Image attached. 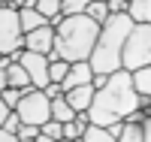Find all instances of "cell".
<instances>
[{
    "label": "cell",
    "instance_id": "obj_12",
    "mask_svg": "<svg viewBox=\"0 0 151 142\" xmlns=\"http://www.w3.org/2000/svg\"><path fill=\"white\" fill-rule=\"evenodd\" d=\"M127 73H130V82H133L136 94H151V63L136 67V70H127Z\"/></svg>",
    "mask_w": 151,
    "mask_h": 142
},
{
    "label": "cell",
    "instance_id": "obj_26",
    "mask_svg": "<svg viewBox=\"0 0 151 142\" xmlns=\"http://www.w3.org/2000/svg\"><path fill=\"white\" fill-rule=\"evenodd\" d=\"M106 9L109 12H124L127 9V0H106Z\"/></svg>",
    "mask_w": 151,
    "mask_h": 142
},
{
    "label": "cell",
    "instance_id": "obj_17",
    "mask_svg": "<svg viewBox=\"0 0 151 142\" xmlns=\"http://www.w3.org/2000/svg\"><path fill=\"white\" fill-rule=\"evenodd\" d=\"M82 139H85V142H115V139H112V133H109V127H103V124H91V121L85 124Z\"/></svg>",
    "mask_w": 151,
    "mask_h": 142
},
{
    "label": "cell",
    "instance_id": "obj_27",
    "mask_svg": "<svg viewBox=\"0 0 151 142\" xmlns=\"http://www.w3.org/2000/svg\"><path fill=\"white\" fill-rule=\"evenodd\" d=\"M0 142H15V133H9V130L0 127Z\"/></svg>",
    "mask_w": 151,
    "mask_h": 142
},
{
    "label": "cell",
    "instance_id": "obj_29",
    "mask_svg": "<svg viewBox=\"0 0 151 142\" xmlns=\"http://www.w3.org/2000/svg\"><path fill=\"white\" fill-rule=\"evenodd\" d=\"M6 6H12V9H18V6H24V0H6Z\"/></svg>",
    "mask_w": 151,
    "mask_h": 142
},
{
    "label": "cell",
    "instance_id": "obj_22",
    "mask_svg": "<svg viewBox=\"0 0 151 142\" xmlns=\"http://www.w3.org/2000/svg\"><path fill=\"white\" fill-rule=\"evenodd\" d=\"M21 94H24L21 88H9V85H6L3 91H0V100L6 103V109H15V103L21 100Z\"/></svg>",
    "mask_w": 151,
    "mask_h": 142
},
{
    "label": "cell",
    "instance_id": "obj_31",
    "mask_svg": "<svg viewBox=\"0 0 151 142\" xmlns=\"http://www.w3.org/2000/svg\"><path fill=\"white\" fill-rule=\"evenodd\" d=\"M0 3H6V0H0Z\"/></svg>",
    "mask_w": 151,
    "mask_h": 142
},
{
    "label": "cell",
    "instance_id": "obj_1",
    "mask_svg": "<svg viewBox=\"0 0 151 142\" xmlns=\"http://www.w3.org/2000/svg\"><path fill=\"white\" fill-rule=\"evenodd\" d=\"M133 109H139V94L133 91V82H130V73L127 70H115L106 76V82L94 88V97H91V106L85 109L88 121L91 124H115L124 121Z\"/></svg>",
    "mask_w": 151,
    "mask_h": 142
},
{
    "label": "cell",
    "instance_id": "obj_19",
    "mask_svg": "<svg viewBox=\"0 0 151 142\" xmlns=\"http://www.w3.org/2000/svg\"><path fill=\"white\" fill-rule=\"evenodd\" d=\"M82 12H85L88 18H94L97 24H100V21H103V18L109 15V9H106V0H91V3H88Z\"/></svg>",
    "mask_w": 151,
    "mask_h": 142
},
{
    "label": "cell",
    "instance_id": "obj_18",
    "mask_svg": "<svg viewBox=\"0 0 151 142\" xmlns=\"http://www.w3.org/2000/svg\"><path fill=\"white\" fill-rule=\"evenodd\" d=\"M73 106H70V103L64 100V94H60V97H52V118L55 121H60V124H64V121H73Z\"/></svg>",
    "mask_w": 151,
    "mask_h": 142
},
{
    "label": "cell",
    "instance_id": "obj_6",
    "mask_svg": "<svg viewBox=\"0 0 151 142\" xmlns=\"http://www.w3.org/2000/svg\"><path fill=\"white\" fill-rule=\"evenodd\" d=\"M24 33L18 27V9H12L6 3H0V55H9V51H18Z\"/></svg>",
    "mask_w": 151,
    "mask_h": 142
},
{
    "label": "cell",
    "instance_id": "obj_23",
    "mask_svg": "<svg viewBox=\"0 0 151 142\" xmlns=\"http://www.w3.org/2000/svg\"><path fill=\"white\" fill-rule=\"evenodd\" d=\"M15 139H21V142H27V139H40V127H36V124H18Z\"/></svg>",
    "mask_w": 151,
    "mask_h": 142
},
{
    "label": "cell",
    "instance_id": "obj_4",
    "mask_svg": "<svg viewBox=\"0 0 151 142\" xmlns=\"http://www.w3.org/2000/svg\"><path fill=\"white\" fill-rule=\"evenodd\" d=\"M151 63V21H139L133 24L127 40L121 48V67L124 70H136Z\"/></svg>",
    "mask_w": 151,
    "mask_h": 142
},
{
    "label": "cell",
    "instance_id": "obj_13",
    "mask_svg": "<svg viewBox=\"0 0 151 142\" xmlns=\"http://www.w3.org/2000/svg\"><path fill=\"white\" fill-rule=\"evenodd\" d=\"M33 9L40 12V15H42L48 24H52V27L60 21V15H64V12H60V0H36V3H33Z\"/></svg>",
    "mask_w": 151,
    "mask_h": 142
},
{
    "label": "cell",
    "instance_id": "obj_16",
    "mask_svg": "<svg viewBox=\"0 0 151 142\" xmlns=\"http://www.w3.org/2000/svg\"><path fill=\"white\" fill-rule=\"evenodd\" d=\"M118 142H145L142 139V124L124 118L121 121V130H118Z\"/></svg>",
    "mask_w": 151,
    "mask_h": 142
},
{
    "label": "cell",
    "instance_id": "obj_5",
    "mask_svg": "<svg viewBox=\"0 0 151 142\" xmlns=\"http://www.w3.org/2000/svg\"><path fill=\"white\" fill-rule=\"evenodd\" d=\"M15 115L21 118V124H36L40 127L42 121L52 118V100L42 94V88H30L15 103Z\"/></svg>",
    "mask_w": 151,
    "mask_h": 142
},
{
    "label": "cell",
    "instance_id": "obj_14",
    "mask_svg": "<svg viewBox=\"0 0 151 142\" xmlns=\"http://www.w3.org/2000/svg\"><path fill=\"white\" fill-rule=\"evenodd\" d=\"M40 24H45V18H42L33 6H18V27H21V33L40 27Z\"/></svg>",
    "mask_w": 151,
    "mask_h": 142
},
{
    "label": "cell",
    "instance_id": "obj_10",
    "mask_svg": "<svg viewBox=\"0 0 151 142\" xmlns=\"http://www.w3.org/2000/svg\"><path fill=\"white\" fill-rule=\"evenodd\" d=\"M91 97H94V85H76V88H67L64 91V100L73 106V112H85L91 106Z\"/></svg>",
    "mask_w": 151,
    "mask_h": 142
},
{
    "label": "cell",
    "instance_id": "obj_15",
    "mask_svg": "<svg viewBox=\"0 0 151 142\" xmlns=\"http://www.w3.org/2000/svg\"><path fill=\"white\" fill-rule=\"evenodd\" d=\"M130 15L133 24L139 21H151V0H127V9H124Z\"/></svg>",
    "mask_w": 151,
    "mask_h": 142
},
{
    "label": "cell",
    "instance_id": "obj_8",
    "mask_svg": "<svg viewBox=\"0 0 151 142\" xmlns=\"http://www.w3.org/2000/svg\"><path fill=\"white\" fill-rule=\"evenodd\" d=\"M52 43H55V27L48 21L40 24V27H33V30H27L24 40H21V45L27 51H40V55H48V51H52Z\"/></svg>",
    "mask_w": 151,
    "mask_h": 142
},
{
    "label": "cell",
    "instance_id": "obj_28",
    "mask_svg": "<svg viewBox=\"0 0 151 142\" xmlns=\"http://www.w3.org/2000/svg\"><path fill=\"white\" fill-rule=\"evenodd\" d=\"M6 112H9V109H6V103L0 100V124H3V118H6Z\"/></svg>",
    "mask_w": 151,
    "mask_h": 142
},
{
    "label": "cell",
    "instance_id": "obj_9",
    "mask_svg": "<svg viewBox=\"0 0 151 142\" xmlns=\"http://www.w3.org/2000/svg\"><path fill=\"white\" fill-rule=\"evenodd\" d=\"M91 76H94V70H91V63L88 61H73L70 63V70H67V76L60 79V88H76V85H88L91 82Z\"/></svg>",
    "mask_w": 151,
    "mask_h": 142
},
{
    "label": "cell",
    "instance_id": "obj_21",
    "mask_svg": "<svg viewBox=\"0 0 151 142\" xmlns=\"http://www.w3.org/2000/svg\"><path fill=\"white\" fill-rule=\"evenodd\" d=\"M67 70H70V63H67V61H60V58L48 61V82H60V79L67 76Z\"/></svg>",
    "mask_w": 151,
    "mask_h": 142
},
{
    "label": "cell",
    "instance_id": "obj_30",
    "mask_svg": "<svg viewBox=\"0 0 151 142\" xmlns=\"http://www.w3.org/2000/svg\"><path fill=\"white\" fill-rule=\"evenodd\" d=\"M6 88V70H0V91Z\"/></svg>",
    "mask_w": 151,
    "mask_h": 142
},
{
    "label": "cell",
    "instance_id": "obj_2",
    "mask_svg": "<svg viewBox=\"0 0 151 142\" xmlns=\"http://www.w3.org/2000/svg\"><path fill=\"white\" fill-rule=\"evenodd\" d=\"M97 30L100 24L94 18H88L85 12H70V15H60V21L55 24V43H52V51H48V61H88L94 48V40H97Z\"/></svg>",
    "mask_w": 151,
    "mask_h": 142
},
{
    "label": "cell",
    "instance_id": "obj_11",
    "mask_svg": "<svg viewBox=\"0 0 151 142\" xmlns=\"http://www.w3.org/2000/svg\"><path fill=\"white\" fill-rule=\"evenodd\" d=\"M6 85H9V88H21V91H30V88H33L27 70H24L18 61H12L9 67H6Z\"/></svg>",
    "mask_w": 151,
    "mask_h": 142
},
{
    "label": "cell",
    "instance_id": "obj_25",
    "mask_svg": "<svg viewBox=\"0 0 151 142\" xmlns=\"http://www.w3.org/2000/svg\"><path fill=\"white\" fill-rule=\"evenodd\" d=\"M42 94L52 100V97H60V94H64V88H60V82H48V85L42 88Z\"/></svg>",
    "mask_w": 151,
    "mask_h": 142
},
{
    "label": "cell",
    "instance_id": "obj_7",
    "mask_svg": "<svg viewBox=\"0 0 151 142\" xmlns=\"http://www.w3.org/2000/svg\"><path fill=\"white\" fill-rule=\"evenodd\" d=\"M18 63H21L24 70H27V76H30V85H33V88H45V85H48V58H45V55L21 48Z\"/></svg>",
    "mask_w": 151,
    "mask_h": 142
},
{
    "label": "cell",
    "instance_id": "obj_20",
    "mask_svg": "<svg viewBox=\"0 0 151 142\" xmlns=\"http://www.w3.org/2000/svg\"><path fill=\"white\" fill-rule=\"evenodd\" d=\"M40 139H45V142L60 139V121H55V118L42 121V124H40Z\"/></svg>",
    "mask_w": 151,
    "mask_h": 142
},
{
    "label": "cell",
    "instance_id": "obj_3",
    "mask_svg": "<svg viewBox=\"0 0 151 142\" xmlns=\"http://www.w3.org/2000/svg\"><path fill=\"white\" fill-rule=\"evenodd\" d=\"M133 27V21L127 12H109V15L100 21V30H97V40H94V48L88 55V63H91L94 73H115L121 70V48H124V40Z\"/></svg>",
    "mask_w": 151,
    "mask_h": 142
},
{
    "label": "cell",
    "instance_id": "obj_24",
    "mask_svg": "<svg viewBox=\"0 0 151 142\" xmlns=\"http://www.w3.org/2000/svg\"><path fill=\"white\" fill-rule=\"evenodd\" d=\"M91 0H60V12L64 15H70V12H82Z\"/></svg>",
    "mask_w": 151,
    "mask_h": 142
}]
</instances>
